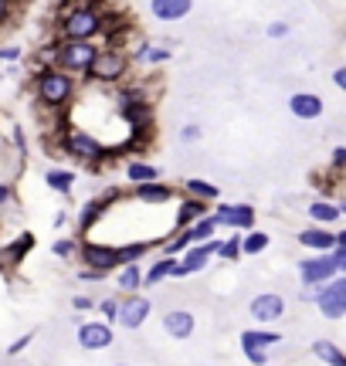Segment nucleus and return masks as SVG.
Here are the masks:
<instances>
[{"instance_id":"obj_1","label":"nucleus","mask_w":346,"mask_h":366,"mask_svg":"<svg viewBox=\"0 0 346 366\" xmlns=\"http://www.w3.org/2000/svg\"><path fill=\"white\" fill-rule=\"evenodd\" d=\"M105 11L92 0H65L58 11V41H96Z\"/></svg>"},{"instance_id":"obj_2","label":"nucleus","mask_w":346,"mask_h":366,"mask_svg":"<svg viewBox=\"0 0 346 366\" xmlns=\"http://www.w3.org/2000/svg\"><path fill=\"white\" fill-rule=\"evenodd\" d=\"M31 96H34V102L44 105V109L65 112L78 96V78L68 75V72H61V68H55V65L34 68V75H31Z\"/></svg>"},{"instance_id":"obj_3","label":"nucleus","mask_w":346,"mask_h":366,"mask_svg":"<svg viewBox=\"0 0 346 366\" xmlns=\"http://www.w3.org/2000/svg\"><path fill=\"white\" fill-rule=\"evenodd\" d=\"M58 150L78 159V163H85V166H98V163H105L113 156V150L96 133H89L85 126H65L61 136H58Z\"/></svg>"},{"instance_id":"obj_4","label":"nucleus","mask_w":346,"mask_h":366,"mask_svg":"<svg viewBox=\"0 0 346 366\" xmlns=\"http://www.w3.org/2000/svg\"><path fill=\"white\" fill-rule=\"evenodd\" d=\"M129 75V58H126V51L122 48H105V44H98V55L92 61V68H89V81L98 85V89H115V85H122Z\"/></svg>"},{"instance_id":"obj_5","label":"nucleus","mask_w":346,"mask_h":366,"mask_svg":"<svg viewBox=\"0 0 346 366\" xmlns=\"http://www.w3.org/2000/svg\"><path fill=\"white\" fill-rule=\"evenodd\" d=\"M51 44H55V68L75 78L89 75V68H92V61L98 55L96 41H51Z\"/></svg>"},{"instance_id":"obj_6","label":"nucleus","mask_w":346,"mask_h":366,"mask_svg":"<svg viewBox=\"0 0 346 366\" xmlns=\"http://www.w3.org/2000/svg\"><path fill=\"white\" fill-rule=\"evenodd\" d=\"M75 261L82 265V268L105 275V278L122 268V261H119V251H115V244H105V241H89V237H82Z\"/></svg>"},{"instance_id":"obj_7","label":"nucleus","mask_w":346,"mask_h":366,"mask_svg":"<svg viewBox=\"0 0 346 366\" xmlns=\"http://www.w3.org/2000/svg\"><path fill=\"white\" fill-rule=\"evenodd\" d=\"M217 248H221V237H211V241H200V244H191L187 251H180L170 278H191V275H200V271L217 258Z\"/></svg>"},{"instance_id":"obj_8","label":"nucleus","mask_w":346,"mask_h":366,"mask_svg":"<svg viewBox=\"0 0 346 366\" xmlns=\"http://www.w3.org/2000/svg\"><path fill=\"white\" fill-rule=\"evenodd\" d=\"M214 207V221H217V228H231V231H251L255 228V207L251 204H224V200H217L211 204Z\"/></svg>"},{"instance_id":"obj_9","label":"nucleus","mask_w":346,"mask_h":366,"mask_svg":"<svg viewBox=\"0 0 346 366\" xmlns=\"http://www.w3.org/2000/svg\"><path fill=\"white\" fill-rule=\"evenodd\" d=\"M150 312H153V302L146 299V295H139V292H133V295H122L119 299V315H115V326L122 329H143V322L150 319Z\"/></svg>"},{"instance_id":"obj_10","label":"nucleus","mask_w":346,"mask_h":366,"mask_svg":"<svg viewBox=\"0 0 346 366\" xmlns=\"http://www.w3.org/2000/svg\"><path fill=\"white\" fill-rule=\"evenodd\" d=\"M316 306L323 312V319H343L346 315V275L343 278H329L326 285H319Z\"/></svg>"},{"instance_id":"obj_11","label":"nucleus","mask_w":346,"mask_h":366,"mask_svg":"<svg viewBox=\"0 0 346 366\" xmlns=\"http://www.w3.org/2000/svg\"><path fill=\"white\" fill-rule=\"evenodd\" d=\"M115 343V332L105 319H85L78 326V346L89 349V353H98V349H109Z\"/></svg>"},{"instance_id":"obj_12","label":"nucleus","mask_w":346,"mask_h":366,"mask_svg":"<svg viewBox=\"0 0 346 366\" xmlns=\"http://www.w3.org/2000/svg\"><path fill=\"white\" fill-rule=\"evenodd\" d=\"M299 278H302V285H306V289L326 285L329 278H336V261H333V254L302 258V261H299Z\"/></svg>"},{"instance_id":"obj_13","label":"nucleus","mask_w":346,"mask_h":366,"mask_svg":"<svg viewBox=\"0 0 346 366\" xmlns=\"http://www.w3.org/2000/svg\"><path fill=\"white\" fill-rule=\"evenodd\" d=\"M115 197H119V190H109L105 197H92V200L82 204V211H78V234H82V237H89V231H92L98 221L109 214Z\"/></svg>"},{"instance_id":"obj_14","label":"nucleus","mask_w":346,"mask_h":366,"mask_svg":"<svg viewBox=\"0 0 346 366\" xmlns=\"http://www.w3.org/2000/svg\"><path fill=\"white\" fill-rule=\"evenodd\" d=\"M251 319L255 322H262V326H269V322H275V319H282L286 315V299L278 295V292H262V295H255L251 299Z\"/></svg>"},{"instance_id":"obj_15","label":"nucleus","mask_w":346,"mask_h":366,"mask_svg":"<svg viewBox=\"0 0 346 366\" xmlns=\"http://www.w3.org/2000/svg\"><path fill=\"white\" fill-rule=\"evenodd\" d=\"M34 244H38L34 234L20 231L18 237H11L7 244H0V265H4V268H18V265H24V258L34 251Z\"/></svg>"},{"instance_id":"obj_16","label":"nucleus","mask_w":346,"mask_h":366,"mask_svg":"<svg viewBox=\"0 0 346 366\" xmlns=\"http://www.w3.org/2000/svg\"><path fill=\"white\" fill-rule=\"evenodd\" d=\"M129 197H133L136 204H143V207H163V204H170L173 197H177V190H173L170 183L153 180V183H136L133 190H129Z\"/></svg>"},{"instance_id":"obj_17","label":"nucleus","mask_w":346,"mask_h":366,"mask_svg":"<svg viewBox=\"0 0 346 366\" xmlns=\"http://www.w3.org/2000/svg\"><path fill=\"white\" fill-rule=\"evenodd\" d=\"M193 329H197V319H193L191 308H170L167 315H163V332L177 339V343H184V339H191Z\"/></svg>"},{"instance_id":"obj_18","label":"nucleus","mask_w":346,"mask_h":366,"mask_svg":"<svg viewBox=\"0 0 346 366\" xmlns=\"http://www.w3.org/2000/svg\"><path fill=\"white\" fill-rule=\"evenodd\" d=\"M193 11V0H150V14L160 24H177Z\"/></svg>"},{"instance_id":"obj_19","label":"nucleus","mask_w":346,"mask_h":366,"mask_svg":"<svg viewBox=\"0 0 346 366\" xmlns=\"http://www.w3.org/2000/svg\"><path fill=\"white\" fill-rule=\"evenodd\" d=\"M288 112L295 119H319L323 116V98L316 96V92H295V96L288 98Z\"/></svg>"},{"instance_id":"obj_20","label":"nucleus","mask_w":346,"mask_h":366,"mask_svg":"<svg viewBox=\"0 0 346 366\" xmlns=\"http://www.w3.org/2000/svg\"><path fill=\"white\" fill-rule=\"evenodd\" d=\"M173 265H177V258H170V254H156L153 261L143 268V289H156V285H163V282L173 275Z\"/></svg>"},{"instance_id":"obj_21","label":"nucleus","mask_w":346,"mask_h":366,"mask_svg":"<svg viewBox=\"0 0 346 366\" xmlns=\"http://www.w3.org/2000/svg\"><path fill=\"white\" fill-rule=\"evenodd\" d=\"M207 214H211V204H204V200H193V197H180L177 214H173V228H187V224L200 221V217H207Z\"/></svg>"},{"instance_id":"obj_22","label":"nucleus","mask_w":346,"mask_h":366,"mask_svg":"<svg viewBox=\"0 0 346 366\" xmlns=\"http://www.w3.org/2000/svg\"><path fill=\"white\" fill-rule=\"evenodd\" d=\"M295 241H299L302 248L316 251V254H329V251L336 248V234L326 231V228H319V224H316V228H306V231L299 234Z\"/></svg>"},{"instance_id":"obj_23","label":"nucleus","mask_w":346,"mask_h":366,"mask_svg":"<svg viewBox=\"0 0 346 366\" xmlns=\"http://www.w3.org/2000/svg\"><path fill=\"white\" fill-rule=\"evenodd\" d=\"M75 183H78L75 170H65V166H48L44 170V187L51 193H58V197H72Z\"/></svg>"},{"instance_id":"obj_24","label":"nucleus","mask_w":346,"mask_h":366,"mask_svg":"<svg viewBox=\"0 0 346 366\" xmlns=\"http://www.w3.org/2000/svg\"><path fill=\"white\" fill-rule=\"evenodd\" d=\"M180 193H184V197H193V200H204V204H217V200H221L217 183L204 180V176H187L184 187H180Z\"/></svg>"},{"instance_id":"obj_25","label":"nucleus","mask_w":346,"mask_h":366,"mask_svg":"<svg viewBox=\"0 0 346 366\" xmlns=\"http://www.w3.org/2000/svg\"><path fill=\"white\" fill-rule=\"evenodd\" d=\"M122 174H126V180L136 187V183H153V180H160V166L146 163V159H126Z\"/></svg>"},{"instance_id":"obj_26","label":"nucleus","mask_w":346,"mask_h":366,"mask_svg":"<svg viewBox=\"0 0 346 366\" xmlns=\"http://www.w3.org/2000/svg\"><path fill=\"white\" fill-rule=\"evenodd\" d=\"M115 289L122 292V295H133V292L143 289V265H139V261L122 265V268L115 271Z\"/></svg>"},{"instance_id":"obj_27","label":"nucleus","mask_w":346,"mask_h":366,"mask_svg":"<svg viewBox=\"0 0 346 366\" xmlns=\"http://www.w3.org/2000/svg\"><path fill=\"white\" fill-rule=\"evenodd\" d=\"M153 248H160V241H122V244H115V251H119V261L122 265H133V261H143L146 254Z\"/></svg>"},{"instance_id":"obj_28","label":"nucleus","mask_w":346,"mask_h":366,"mask_svg":"<svg viewBox=\"0 0 346 366\" xmlns=\"http://www.w3.org/2000/svg\"><path fill=\"white\" fill-rule=\"evenodd\" d=\"M282 343V336L275 329H245L241 332V349H269Z\"/></svg>"},{"instance_id":"obj_29","label":"nucleus","mask_w":346,"mask_h":366,"mask_svg":"<svg viewBox=\"0 0 346 366\" xmlns=\"http://www.w3.org/2000/svg\"><path fill=\"white\" fill-rule=\"evenodd\" d=\"M269 244H271V237H269V231H245L241 234V254H248V258H255V254H262V251H269Z\"/></svg>"},{"instance_id":"obj_30","label":"nucleus","mask_w":346,"mask_h":366,"mask_svg":"<svg viewBox=\"0 0 346 366\" xmlns=\"http://www.w3.org/2000/svg\"><path fill=\"white\" fill-rule=\"evenodd\" d=\"M309 217H312L319 228H326V224H336V221H340V207L329 204V200H312V204H309Z\"/></svg>"},{"instance_id":"obj_31","label":"nucleus","mask_w":346,"mask_h":366,"mask_svg":"<svg viewBox=\"0 0 346 366\" xmlns=\"http://www.w3.org/2000/svg\"><path fill=\"white\" fill-rule=\"evenodd\" d=\"M217 221H214L211 214L207 217H200V221H193V224H187V234H191L193 244H200V241H211V237H217Z\"/></svg>"},{"instance_id":"obj_32","label":"nucleus","mask_w":346,"mask_h":366,"mask_svg":"<svg viewBox=\"0 0 346 366\" xmlns=\"http://www.w3.org/2000/svg\"><path fill=\"white\" fill-rule=\"evenodd\" d=\"M312 356L316 360H323L326 366H346V356L340 353V349L333 346L329 339H319V343H312Z\"/></svg>"},{"instance_id":"obj_33","label":"nucleus","mask_w":346,"mask_h":366,"mask_svg":"<svg viewBox=\"0 0 346 366\" xmlns=\"http://www.w3.org/2000/svg\"><path fill=\"white\" fill-rule=\"evenodd\" d=\"M78 244H82V237H58L55 244H51V254H55L58 261H75L78 258Z\"/></svg>"},{"instance_id":"obj_34","label":"nucleus","mask_w":346,"mask_h":366,"mask_svg":"<svg viewBox=\"0 0 346 366\" xmlns=\"http://www.w3.org/2000/svg\"><path fill=\"white\" fill-rule=\"evenodd\" d=\"M217 258H221V261H228V265L241 258V231H234V237H224V241H221Z\"/></svg>"},{"instance_id":"obj_35","label":"nucleus","mask_w":346,"mask_h":366,"mask_svg":"<svg viewBox=\"0 0 346 366\" xmlns=\"http://www.w3.org/2000/svg\"><path fill=\"white\" fill-rule=\"evenodd\" d=\"M170 58H173V48H170V44H150V51H146L143 65H146V68H160V65H167Z\"/></svg>"},{"instance_id":"obj_36","label":"nucleus","mask_w":346,"mask_h":366,"mask_svg":"<svg viewBox=\"0 0 346 366\" xmlns=\"http://www.w3.org/2000/svg\"><path fill=\"white\" fill-rule=\"evenodd\" d=\"M98 315L109 322V326H115V315H119V295H109V299H98L96 302Z\"/></svg>"},{"instance_id":"obj_37","label":"nucleus","mask_w":346,"mask_h":366,"mask_svg":"<svg viewBox=\"0 0 346 366\" xmlns=\"http://www.w3.org/2000/svg\"><path fill=\"white\" fill-rule=\"evenodd\" d=\"M20 58H24L20 44H0V65H18Z\"/></svg>"},{"instance_id":"obj_38","label":"nucleus","mask_w":346,"mask_h":366,"mask_svg":"<svg viewBox=\"0 0 346 366\" xmlns=\"http://www.w3.org/2000/svg\"><path fill=\"white\" fill-rule=\"evenodd\" d=\"M31 343H34V332H24V336H18V339L7 346V356H20V353L31 346Z\"/></svg>"},{"instance_id":"obj_39","label":"nucleus","mask_w":346,"mask_h":366,"mask_svg":"<svg viewBox=\"0 0 346 366\" xmlns=\"http://www.w3.org/2000/svg\"><path fill=\"white\" fill-rule=\"evenodd\" d=\"M11 139H14V150H18L20 156H27V136H24V126H11Z\"/></svg>"},{"instance_id":"obj_40","label":"nucleus","mask_w":346,"mask_h":366,"mask_svg":"<svg viewBox=\"0 0 346 366\" xmlns=\"http://www.w3.org/2000/svg\"><path fill=\"white\" fill-rule=\"evenodd\" d=\"M11 204H14V183L0 180V211H7Z\"/></svg>"},{"instance_id":"obj_41","label":"nucleus","mask_w":346,"mask_h":366,"mask_svg":"<svg viewBox=\"0 0 346 366\" xmlns=\"http://www.w3.org/2000/svg\"><path fill=\"white\" fill-rule=\"evenodd\" d=\"M72 308H75V312H89V308H96V299L78 292V295H72Z\"/></svg>"},{"instance_id":"obj_42","label":"nucleus","mask_w":346,"mask_h":366,"mask_svg":"<svg viewBox=\"0 0 346 366\" xmlns=\"http://www.w3.org/2000/svg\"><path fill=\"white\" fill-rule=\"evenodd\" d=\"M241 353H245V360H248L251 366H265V363H269V353H265V349H241Z\"/></svg>"},{"instance_id":"obj_43","label":"nucleus","mask_w":346,"mask_h":366,"mask_svg":"<svg viewBox=\"0 0 346 366\" xmlns=\"http://www.w3.org/2000/svg\"><path fill=\"white\" fill-rule=\"evenodd\" d=\"M14 14H18V11H14V4H11V0H0V31L14 20Z\"/></svg>"},{"instance_id":"obj_44","label":"nucleus","mask_w":346,"mask_h":366,"mask_svg":"<svg viewBox=\"0 0 346 366\" xmlns=\"http://www.w3.org/2000/svg\"><path fill=\"white\" fill-rule=\"evenodd\" d=\"M200 139V126L197 122H187L184 129H180V143H197Z\"/></svg>"},{"instance_id":"obj_45","label":"nucleus","mask_w":346,"mask_h":366,"mask_svg":"<svg viewBox=\"0 0 346 366\" xmlns=\"http://www.w3.org/2000/svg\"><path fill=\"white\" fill-rule=\"evenodd\" d=\"M265 34H269V38H275V41L286 38V34H288V24H286V20H271L269 27H265Z\"/></svg>"},{"instance_id":"obj_46","label":"nucleus","mask_w":346,"mask_h":366,"mask_svg":"<svg viewBox=\"0 0 346 366\" xmlns=\"http://www.w3.org/2000/svg\"><path fill=\"white\" fill-rule=\"evenodd\" d=\"M78 282H105V275H98V271H89V268H78Z\"/></svg>"},{"instance_id":"obj_47","label":"nucleus","mask_w":346,"mask_h":366,"mask_svg":"<svg viewBox=\"0 0 346 366\" xmlns=\"http://www.w3.org/2000/svg\"><path fill=\"white\" fill-rule=\"evenodd\" d=\"M333 261H336V271H346V248H333Z\"/></svg>"},{"instance_id":"obj_48","label":"nucleus","mask_w":346,"mask_h":366,"mask_svg":"<svg viewBox=\"0 0 346 366\" xmlns=\"http://www.w3.org/2000/svg\"><path fill=\"white\" fill-rule=\"evenodd\" d=\"M333 85H336L340 92H346V65H343V68H336V72H333Z\"/></svg>"},{"instance_id":"obj_49","label":"nucleus","mask_w":346,"mask_h":366,"mask_svg":"<svg viewBox=\"0 0 346 366\" xmlns=\"http://www.w3.org/2000/svg\"><path fill=\"white\" fill-rule=\"evenodd\" d=\"M333 166H336V170H343V166H346V146L333 150Z\"/></svg>"},{"instance_id":"obj_50","label":"nucleus","mask_w":346,"mask_h":366,"mask_svg":"<svg viewBox=\"0 0 346 366\" xmlns=\"http://www.w3.org/2000/svg\"><path fill=\"white\" fill-rule=\"evenodd\" d=\"M65 224H68V214H65V211L55 214V228H65Z\"/></svg>"},{"instance_id":"obj_51","label":"nucleus","mask_w":346,"mask_h":366,"mask_svg":"<svg viewBox=\"0 0 346 366\" xmlns=\"http://www.w3.org/2000/svg\"><path fill=\"white\" fill-rule=\"evenodd\" d=\"M336 248H346V231L336 234Z\"/></svg>"},{"instance_id":"obj_52","label":"nucleus","mask_w":346,"mask_h":366,"mask_svg":"<svg viewBox=\"0 0 346 366\" xmlns=\"http://www.w3.org/2000/svg\"><path fill=\"white\" fill-rule=\"evenodd\" d=\"M340 214H346V204H343V207H340Z\"/></svg>"},{"instance_id":"obj_53","label":"nucleus","mask_w":346,"mask_h":366,"mask_svg":"<svg viewBox=\"0 0 346 366\" xmlns=\"http://www.w3.org/2000/svg\"><path fill=\"white\" fill-rule=\"evenodd\" d=\"M115 366H129V363H115Z\"/></svg>"},{"instance_id":"obj_54","label":"nucleus","mask_w":346,"mask_h":366,"mask_svg":"<svg viewBox=\"0 0 346 366\" xmlns=\"http://www.w3.org/2000/svg\"><path fill=\"white\" fill-rule=\"evenodd\" d=\"M11 4H20V0H11Z\"/></svg>"},{"instance_id":"obj_55","label":"nucleus","mask_w":346,"mask_h":366,"mask_svg":"<svg viewBox=\"0 0 346 366\" xmlns=\"http://www.w3.org/2000/svg\"><path fill=\"white\" fill-rule=\"evenodd\" d=\"M0 78H4V75H0Z\"/></svg>"}]
</instances>
